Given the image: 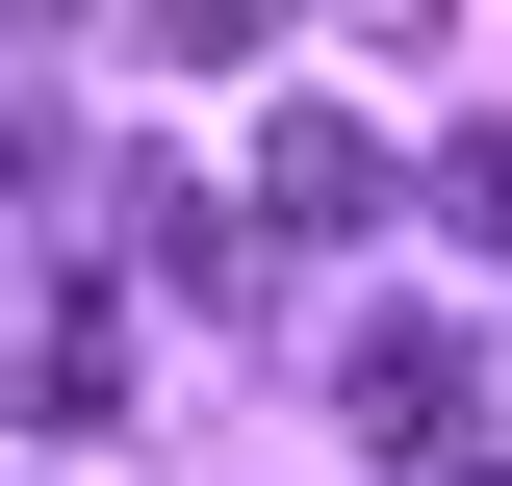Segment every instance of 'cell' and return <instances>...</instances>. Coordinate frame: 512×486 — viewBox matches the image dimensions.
I'll list each match as a JSON object with an SVG mask.
<instances>
[{
    "label": "cell",
    "mask_w": 512,
    "mask_h": 486,
    "mask_svg": "<svg viewBox=\"0 0 512 486\" xmlns=\"http://www.w3.org/2000/svg\"><path fill=\"white\" fill-rule=\"evenodd\" d=\"M333 384H359V435H384V461H487V359H461L436 307H384Z\"/></svg>",
    "instance_id": "1"
},
{
    "label": "cell",
    "mask_w": 512,
    "mask_h": 486,
    "mask_svg": "<svg viewBox=\"0 0 512 486\" xmlns=\"http://www.w3.org/2000/svg\"><path fill=\"white\" fill-rule=\"evenodd\" d=\"M256 231H308V256H333V231H384V154H359V128L308 103L282 154H256Z\"/></svg>",
    "instance_id": "2"
},
{
    "label": "cell",
    "mask_w": 512,
    "mask_h": 486,
    "mask_svg": "<svg viewBox=\"0 0 512 486\" xmlns=\"http://www.w3.org/2000/svg\"><path fill=\"white\" fill-rule=\"evenodd\" d=\"M26 410H52V435L128 410V307H52V333H26Z\"/></svg>",
    "instance_id": "3"
},
{
    "label": "cell",
    "mask_w": 512,
    "mask_h": 486,
    "mask_svg": "<svg viewBox=\"0 0 512 486\" xmlns=\"http://www.w3.org/2000/svg\"><path fill=\"white\" fill-rule=\"evenodd\" d=\"M436 231H461V256H512V128H461V154H436Z\"/></svg>",
    "instance_id": "4"
}]
</instances>
